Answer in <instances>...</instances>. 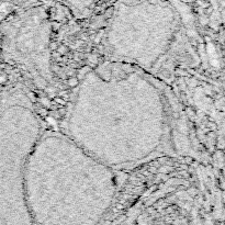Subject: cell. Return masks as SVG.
I'll return each instance as SVG.
<instances>
[{
	"label": "cell",
	"mask_w": 225,
	"mask_h": 225,
	"mask_svg": "<svg viewBox=\"0 0 225 225\" xmlns=\"http://www.w3.org/2000/svg\"><path fill=\"white\" fill-rule=\"evenodd\" d=\"M66 129L67 136L111 168L141 162L166 143V97L146 70L112 59L81 80Z\"/></svg>",
	"instance_id": "obj_1"
},
{
	"label": "cell",
	"mask_w": 225,
	"mask_h": 225,
	"mask_svg": "<svg viewBox=\"0 0 225 225\" xmlns=\"http://www.w3.org/2000/svg\"><path fill=\"white\" fill-rule=\"evenodd\" d=\"M117 188L113 168L66 134L41 133L24 168L26 203L37 214L84 209L101 212Z\"/></svg>",
	"instance_id": "obj_2"
},
{
	"label": "cell",
	"mask_w": 225,
	"mask_h": 225,
	"mask_svg": "<svg viewBox=\"0 0 225 225\" xmlns=\"http://www.w3.org/2000/svg\"><path fill=\"white\" fill-rule=\"evenodd\" d=\"M178 30L179 19L164 1L121 3L107 31V47L114 61L148 72L168 52Z\"/></svg>",
	"instance_id": "obj_3"
},
{
	"label": "cell",
	"mask_w": 225,
	"mask_h": 225,
	"mask_svg": "<svg viewBox=\"0 0 225 225\" xmlns=\"http://www.w3.org/2000/svg\"><path fill=\"white\" fill-rule=\"evenodd\" d=\"M6 61L24 73L36 87L53 82L51 66V24L41 9L26 11L11 19L4 28Z\"/></svg>",
	"instance_id": "obj_4"
}]
</instances>
